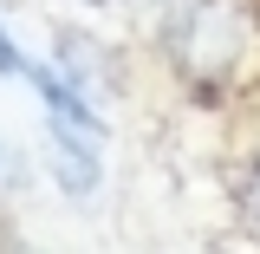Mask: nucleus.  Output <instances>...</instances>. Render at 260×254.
<instances>
[{"label": "nucleus", "mask_w": 260, "mask_h": 254, "mask_svg": "<svg viewBox=\"0 0 260 254\" xmlns=\"http://www.w3.org/2000/svg\"><path fill=\"white\" fill-rule=\"evenodd\" d=\"M169 46H176L182 72H195V78H221L228 65L241 59L247 26H241L234 0H189V7L176 13V26H169Z\"/></svg>", "instance_id": "obj_1"}, {"label": "nucleus", "mask_w": 260, "mask_h": 254, "mask_svg": "<svg viewBox=\"0 0 260 254\" xmlns=\"http://www.w3.org/2000/svg\"><path fill=\"white\" fill-rule=\"evenodd\" d=\"M7 183H13V150L0 144V189H7Z\"/></svg>", "instance_id": "obj_2"}, {"label": "nucleus", "mask_w": 260, "mask_h": 254, "mask_svg": "<svg viewBox=\"0 0 260 254\" xmlns=\"http://www.w3.org/2000/svg\"><path fill=\"white\" fill-rule=\"evenodd\" d=\"M247 209L260 215V163H254V183H247Z\"/></svg>", "instance_id": "obj_3"}]
</instances>
